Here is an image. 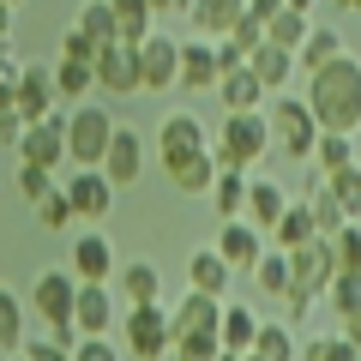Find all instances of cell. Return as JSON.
I'll return each instance as SVG.
<instances>
[{
    "label": "cell",
    "instance_id": "4fadbf2b",
    "mask_svg": "<svg viewBox=\"0 0 361 361\" xmlns=\"http://www.w3.org/2000/svg\"><path fill=\"white\" fill-rule=\"evenodd\" d=\"M289 265H295V289H313V295H325V289H331V277L343 265H337V247L325 241V235H313L307 247H295V253H289Z\"/></svg>",
    "mask_w": 361,
    "mask_h": 361
},
{
    "label": "cell",
    "instance_id": "ee69618b",
    "mask_svg": "<svg viewBox=\"0 0 361 361\" xmlns=\"http://www.w3.org/2000/svg\"><path fill=\"white\" fill-rule=\"evenodd\" d=\"M61 180H54V169H37V163H18V199L25 205H37V199H49Z\"/></svg>",
    "mask_w": 361,
    "mask_h": 361
},
{
    "label": "cell",
    "instance_id": "7c38bea8",
    "mask_svg": "<svg viewBox=\"0 0 361 361\" xmlns=\"http://www.w3.org/2000/svg\"><path fill=\"white\" fill-rule=\"evenodd\" d=\"M66 271H73L78 283H109V277H115V247H109V235L85 223V235H73V259H66Z\"/></svg>",
    "mask_w": 361,
    "mask_h": 361
},
{
    "label": "cell",
    "instance_id": "7bdbcfd3",
    "mask_svg": "<svg viewBox=\"0 0 361 361\" xmlns=\"http://www.w3.org/2000/svg\"><path fill=\"white\" fill-rule=\"evenodd\" d=\"M30 211H37V229H49V235H66V229L78 223V217H73V205H66V193H61V187H54L49 199H37Z\"/></svg>",
    "mask_w": 361,
    "mask_h": 361
},
{
    "label": "cell",
    "instance_id": "f6af8a7d",
    "mask_svg": "<svg viewBox=\"0 0 361 361\" xmlns=\"http://www.w3.org/2000/svg\"><path fill=\"white\" fill-rule=\"evenodd\" d=\"M223 343L217 331H193V337H175V361H217Z\"/></svg>",
    "mask_w": 361,
    "mask_h": 361
},
{
    "label": "cell",
    "instance_id": "b9f144b4",
    "mask_svg": "<svg viewBox=\"0 0 361 361\" xmlns=\"http://www.w3.org/2000/svg\"><path fill=\"white\" fill-rule=\"evenodd\" d=\"M325 180H331V193H337V205H343V217L361 223V163L337 169V175H325Z\"/></svg>",
    "mask_w": 361,
    "mask_h": 361
},
{
    "label": "cell",
    "instance_id": "816d5d0a",
    "mask_svg": "<svg viewBox=\"0 0 361 361\" xmlns=\"http://www.w3.org/2000/svg\"><path fill=\"white\" fill-rule=\"evenodd\" d=\"M18 133H25V115L13 103H0V145H18Z\"/></svg>",
    "mask_w": 361,
    "mask_h": 361
},
{
    "label": "cell",
    "instance_id": "5b68a950",
    "mask_svg": "<svg viewBox=\"0 0 361 361\" xmlns=\"http://www.w3.org/2000/svg\"><path fill=\"white\" fill-rule=\"evenodd\" d=\"M121 337H127L133 361H163L169 349H175V325H169V307H163V301L127 307V313H121Z\"/></svg>",
    "mask_w": 361,
    "mask_h": 361
},
{
    "label": "cell",
    "instance_id": "6125c7cd",
    "mask_svg": "<svg viewBox=\"0 0 361 361\" xmlns=\"http://www.w3.org/2000/svg\"><path fill=\"white\" fill-rule=\"evenodd\" d=\"M6 6H25V0H6Z\"/></svg>",
    "mask_w": 361,
    "mask_h": 361
},
{
    "label": "cell",
    "instance_id": "8fae6325",
    "mask_svg": "<svg viewBox=\"0 0 361 361\" xmlns=\"http://www.w3.org/2000/svg\"><path fill=\"white\" fill-rule=\"evenodd\" d=\"M18 163H37V169H61L73 163L66 157V115H49V121H30L25 133H18Z\"/></svg>",
    "mask_w": 361,
    "mask_h": 361
},
{
    "label": "cell",
    "instance_id": "9f6ffc18",
    "mask_svg": "<svg viewBox=\"0 0 361 361\" xmlns=\"http://www.w3.org/2000/svg\"><path fill=\"white\" fill-rule=\"evenodd\" d=\"M13 37V6H6V0H0V42Z\"/></svg>",
    "mask_w": 361,
    "mask_h": 361
},
{
    "label": "cell",
    "instance_id": "9a60e30c",
    "mask_svg": "<svg viewBox=\"0 0 361 361\" xmlns=\"http://www.w3.org/2000/svg\"><path fill=\"white\" fill-rule=\"evenodd\" d=\"M103 175L115 180V187H133V180L145 175V139H139V127H115V139H109V151H103Z\"/></svg>",
    "mask_w": 361,
    "mask_h": 361
},
{
    "label": "cell",
    "instance_id": "8992f818",
    "mask_svg": "<svg viewBox=\"0 0 361 361\" xmlns=\"http://www.w3.org/2000/svg\"><path fill=\"white\" fill-rule=\"evenodd\" d=\"M139 90H151V97L180 90V37L151 30V37L139 42Z\"/></svg>",
    "mask_w": 361,
    "mask_h": 361
},
{
    "label": "cell",
    "instance_id": "680465c9",
    "mask_svg": "<svg viewBox=\"0 0 361 361\" xmlns=\"http://www.w3.org/2000/svg\"><path fill=\"white\" fill-rule=\"evenodd\" d=\"M337 6H343V13H361V0H337Z\"/></svg>",
    "mask_w": 361,
    "mask_h": 361
},
{
    "label": "cell",
    "instance_id": "d6a6232c",
    "mask_svg": "<svg viewBox=\"0 0 361 361\" xmlns=\"http://www.w3.org/2000/svg\"><path fill=\"white\" fill-rule=\"evenodd\" d=\"M247 355H259V361H295V355H301V343H295V325H283V319H265Z\"/></svg>",
    "mask_w": 361,
    "mask_h": 361
},
{
    "label": "cell",
    "instance_id": "94428289",
    "mask_svg": "<svg viewBox=\"0 0 361 361\" xmlns=\"http://www.w3.org/2000/svg\"><path fill=\"white\" fill-rule=\"evenodd\" d=\"M6 361H25V349H18V355H6Z\"/></svg>",
    "mask_w": 361,
    "mask_h": 361
},
{
    "label": "cell",
    "instance_id": "83f0119b",
    "mask_svg": "<svg viewBox=\"0 0 361 361\" xmlns=\"http://www.w3.org/2000/svg\"><path fill=\"white\" fill-rule=\"evenodd\" d=\"M49 73H54V97H61V103H73V109H78V103H90V90H97V73H90V61H66V54H61Z\"/></svg>",
    "mask_w": 361,
    "mask_h": 361
},
{
    "label": "cell",
    "instance_id": "6da1fadb",
    "mask_svg": "<svg viewBox=\"0 0 361 361\" xmlns=\"http://www.w3.org/2000/svg\"><path fill=\"white\" fill-rule=\"evenodd\" d=\"M301 78H307L301 97H307L319 133H361V61L355 54H337L319 73H301Z\"/></svg>",
    "mask_w": 361,
    "mask_h": 361
},
{
    "label": "cell",
    "instance_id": "7a4b0ae2",
    "mask_svg": "<svg viewBox=\"0 0 361 361\" xmlns=\"http://www.w3.org/2000/svg\"><path fill=\"white\" fill-rule=\"evenodd\" d=\"M211 157H217L223 169H253L271 157V121L265 109H253V115H223L217 139H211Z\"/></svg>",
    "mask_w": 361,
    "mask_h": 361
},
{
    "label": "cell",
    "instance_id": "6f0895ef",
    "mask_svg": "<svg viewBox=\"0 0 361 361\" xmlns=\"http://www.w3.org/2000/svg\"><path fill=\"white\" fill-rule=\"evenodd\" d=\"M283 6H295V13H307V18H313V6H319V0H283Z\"/></svg>",
    "mask_w": 361,
    "mask_h": 361
},
{
    "label": "cell",
    "instance_id": "cb8c5ba5",
    "mask_svg": "<svg viewBox=\"0 0 361 361\" xmlns=\"http://www.w3.org/2000/svg\"><path fill=\"white\" fill-rule=\"evenodd\" d=\"M259 313L247 307V301H223V319H217V343L223 349H235V355H247L253 349V337H259Z\"/></svg>",
    "mask_w": 361,
    "mask_h": 361
},
{
    "label": "cell",
    "instance_id": "be15d7a7",
    "mask_svg": "<svg viewBox=\"0 0 361 361\" xmlns=\"http://www.w3.org/2000/svg\"><path fill=\"white\" fill-rule=\"evenodd\" d=\"M241 361H259V355H241Z\"/></svg>",
    "mask_w": 361,
    "mask_h": 361
},
{
    "label": "cell",
    "instance_id": "5bb4252c",
    "mask_svg": "<svg viewBox=\"0 0 361 361\" xmlns=\"http://www.w3.org/2000/svg\"><path fill=\"white\" fill-rule=\"evenodd\" d=\"M73 325L85 337H109L121 325V307L109 295V283H78V307H73Z\"/></svg>",
    "mask_w": 361,
    "mask_h": 361
},
{
    "label": "cell",
    "instance_id": "74e56055",
    "mask_svg": "<svg viewBox=\"0 0 361 361\" xmlns=\"http://www.w3.org/2000/svg\"><path fill=\"white\" fill-rule=\"evenodd\" d=\"M271 235H277V247H283V253H295V247H307L313 235H319V229H313V211H307V199H301V205L289 199V211L277 217V229H271Z\"/></svg>",
    "mask_w": 361,
    "mask_h": 361
},
{
    "label": "cell",
    "instance_id": "ac0fdd59",
    "mask_svg": "<svg viewBox=\"0 0 361 361\" xmlns=\"http://www.w3.org/2000/svg\"><path fill=\"white\" fill-rule=\"evenodd\" d=\"M223 319V301L205 295V289H180V301L169 307V325H175V337H193V331H217Z\"/></svg>",
    "mask_w": 361,
    "mask_h": 361
},
{
    "label": "cell",
    "instance_id": "11a10c76",
    "mask_svg": "<svg viewBox=\"0 0 361 361\" xmlns=\"http://www.w3.org/2000/svg\"><path fill=\"white\" fill-rule=\"evenodd\" d=\"M337 331H343V337H349V343H355V355H361V313H349V319H343V325H337Z\"/></svg>",
    "mask_w": 361,
    "mask_h": 361
},
{
    "label": "cell",
    "instance_id": "d6986e66",
    "mask_svg": "<svg viewBox=\"0 0 361 361\" xmlns=\"http://www.w3.org/2000/svg\"><path fill=\"white\" fill-rule=\"evenodd\" d=\"M217 253L229 259V271H253V265H259V253H265V235H259L247 217H223Z\"/></svg>",
    "mask_w": 361,
    "mask_h": 361
},
{
    "label": "cell",
    "instance_id": "d4e9b609",
    "mask_svg": "<svg viewBox=\"0 0 361 361\" xmlns=\"http://www.w3.org/2000/svg\"><path fill=\"white\" fill-rule=\"evenodd\" d=\"M283 211H289V193L277 187V180H253V187H247V211H241V217L253 223L259 235L277 229V217H283Z\"/></svg>",
    "mask_w": 361,
    "mask_h": 361
},
{
    "label": "cell",
    "instance_id": "7dc6e473",
    "mask_svg": "<svg viewBox=\"0 0 361 361\" xmlns=\"http://www.w3.org/2000/svg\"><path fill=\"white\" fill-rule=\"evenodd\" d=\"M331 247H337V265L343 271H361V223H343L331 235Z\"/></svg>",
    "mask_w": 361,
    "mask_h": 361
},
{
    "label": "cell",
    "instance_id": "52a82bcc",
    "mask_svg": "<svg viewBox=\"0 0 361 361\" xmlns=\"http://www.w3.org/2000/svg\"><path fill=\"white\" fill-rule=\"evenodd\" d=\"M30 307H37V325H73V307H78V277H73L66 265L37 271Z\"/></svg>",
    "mask_w": 361,
    "mask_h": 361
},
{
    "label": "cell",
    "instance_id": "7402d4cb",
    "mask_svg": "<svg viewBox=\"0 0 361 361\" xmlns=\"http://www.w3.org/2000/svg\"><path fill=\"white\" fill-rule=\"evenodd\" d=\"M229 259L217 253V247H199L193 259H187V289H205V295H217V301H229Z\"/></svg>",
    "mask_w": 361,
    "mask_h": 361
},
{
    "label": "cell",
    "instance_id": "9c48e42d",
    "mask_svg": "<svg viewBox=\"0 0 361 361\" xmlns=\"http://www.w3.org/2000/svg\"><path fill=\"white\" fill-rule=\"evenodd\" d=\"M90 73H97V90H109V97H133L139 90V42H103L97 49V61H90Z\"/></svg>",
    "mask_w": 361,
    "mask_h": 361
},
{
    "label": "cell",
    "instance_id": "44dd1931",
    "mask_svg": "<svg viewBox=\"0 0 361 361\" xmlns=\"http://www.w3.org/2000/svg\"><path fill=\"white\" fill-rule=\"evenodd\" d=\"M217 97H223V115H253V109H265L271 90L253 78V66H229L217 78Z\"/></svg>",
    "mask_w": 361,
    "mask_h": 361
},
{
    "label": "cell",
    "instance_id": "db71d44e",
    "mask_svg": "<svg viewBox=\"0 0 361 361\" xmlns=\"http://www.w3.org/2000/svg\"><path fill=\"white\" fill-rule=\"evenodd\" d=\"M151 13L157 18H187V13H193V0H151Z\"/></svg>",
    "mask_w": 361,
    "mask_h": 361
},
{
    "label": "cell",
    "instance_id": "603a6c76",
    "mask_svg": "<svg viewBox=\"0 0 361 361\" xmlns=\"http://www.w3.org/2000/svg\"><path fill=\"white\" fill-rule=\"evenodd\" d=\"M115 283H121V295H127V307L163 301V271H157L151 259H127V265H115Z\"/></svg>",
    "mask_w": 361,
    "mask_h": 361
},
{
    "label": "cell",
    "instance_id": "60d3db41",
    "mask_svg": "<svg viewBox=\"0 0 361 361\" xmlns=\"http://www.w3.org/2000/svg\"><path fill=\"white\" fill-rule=\"evenodd\" d=\"M307 30H313V18L295 13V6H283V13L265 25V37H271V42H283V49H301V42H307Z\"/></svg>",
    "mask_w": 361,
    "mask_h": 361
},
{
    "label": "cell",
    "instance_id": "f546056e",
    "mask_svg": "<svg viewBox=\"0 0 361 361\" xmlns=\"http://www.w3.org/2000/svg\"><path fill=\"white\" fill-rule=\"evenodd\" d=\"M187 18H193L205 37H229V30L247 18V0H193V13H187Z\"/></svg>",
    "mask_w": 361,
    "mask_h": 361
},
{
    "label": "cell",
    "instance_id": "c3c4849f",
    "mask_svg": "<svg viewBox=\"0 0 361 361\" xmlns=\"http://www.w3.org/2000/svg\"><path fill=\"white\" fill-rule=\"evenodd\" d=\"M223 42H229V49H235V54L247 61V54H253L259 42H265V25H259V18H241V25H235V30H229Z\"/></svg>",
    "mask_w": 361,
    "mask_h": 361
},
{
    "label": "cell",
    "instance_id": "4dcf8cb0",
    "mask_svg": "<svg viewBox=\"0 0 361 361\" xmlns=\"http://www.w3.org/2000/svg\"><path fill=\"white\" fill-rule=\"evenodd\" d=\"M247 187H253V175L247 169H217V180H211V205H217V217H241L247 211Z\"/></svg>",
    "mask_w": 361,
    "mask_h": 361
},
{
    "label": "cell",
    "instance_id": "8d00e7d4",
    "mask_svg": "<svg viewBox=\"0 0 361 361\" xmlns=\"http://www.w3.org/2000/svg\"><path fill=\"white\" fill-rule=\"evenodd\" d=\"M73 30L90 42V49H103V42H115V13H109V0H85L73 13Z\"/></svg>",
    "mask_w": 361,
    "mask_h": 361
},
{
    "label": "cell",
    "instance_id": "ab89813d",
    "mask_svg": "<svg viewBox=\"0 0 361 361\" xmlns=\"http://www.w3.org/2000/svg\"><path fill=\"white\" fill-rule=\"evenodd\" d=\"M295 361H361V355H355V343H349L343 331H331V337L319 331V337H307V343H301Z\"/></svg>",
    "mask_w": 361,
    "mask_h": 361
},
{
    "label": "cell",
    "instance_id": "277c9868",
    "mask_svg": "<svg viewBox=\"0 0 361 361\" xmlns=\"http://www.w3.org/2000/svg\"><path fill=\"white\" fill-rule=\"evenodd\" d=\"M121 121L109 115L103 103H78L73 115H66V157H73L78 169H103V151L109 139H115Z\"/></svg>",
    "mask_w": 361,
    "mask_h": 361
},
{
    "label": "cell",
    "instance_id": "681fc988",
    "mask_svg": "<svg viewBox=\"0 0 361 361\" xmlns=\"http://www.w3.org/2000/svg\"><path fill=\"white\" fill-rule=\"evenodd\" d=\"M25 361H73V349H61L49 331H42V337H25Z\"/></svg>",
    "mask_w": 361,
    "mask_h": 361
},
{
    "label": "cell",
    "instance_id": "91938a15",
    "mask_svg": "<svg viewBox=\"0 0 361 361\" xmlns=\"http://www.w3.org/2000/svg\"><path fill=\"white\" fill-rule=\"evenodd\" d=\"M217 361H241V355H235V349H223V355H217Z\"/></svg>",
    "mask_w": 361,
    "mask_h": 361
},
{
    "label": "cell",
    "instance_id": "836d02e7",
    "mask_svg": "<svg viewBox=\"0 0 361 361\" xmlns=\"http://www.w3.org/2000/svg\"><path fill=\"white\" fill-rule=\"evenodd\" d=\"M109 13H115V37L121 42H145V37H151V25H157L151 0H109Z\"/></svg>",
    "mask_w": 361,
    "mask_h": 361
},
{
    "label": "cell",
    "instance_id": "2e32d148",
    "mask_svg": "<svg viewBox=\"0 0 361 361\" xmlns=\"http://www.w3.org/2000/svg\"><path fill=\"white\" fill-rule=\"evenodd\" d=\"M54 103H61V97H54V73L49 66H25V73H18V90H13V109L25 115V127L30 121H49Z\"/></svg>",
    "mask_w": 361,
    "mask_h": 361
},
{
    "label": "cell",
    "instance_id": "4316f807",
    "mask_svg": "<svg viewBox=\"0 0 361 361\" xmlns=\"http://www.w3.org/2000/svg\"><path fill=\"white\" fill-rule=\"evenodd\" d=\"M30 337V301L13 295V289H0V355H18Z\"/></svg>",
    "mask_w": 361,
    "mask_h": 361
},
{
    "label": "cell",
    "instance_id": "d590c367",
    "mask_svg": "<svg viewBox=\"0 0 361 361\" xmlns=\"http://www.w3.org/2000/svg\"><path fill=\"white\" fill-rule=\"evenodd\" d=\"M307 211H313V229H319L325 241H331V235H337V229L349 223V217H343V205H337V193H331V180H325V175H319V180L307 187Z\"/></svg>",
    "mask_w": 361,
    "mask_h": 361
},
{
    "label": "cell",
    "instance_id": "f35d334b",
    "mask_svg": "<svg viewBox=\"0 0 361 361\" xmlns=\"http://www.w3.org/2000/svg\"><path fill=\"white\" fill-rule=\"evenodd\" d=\"M325 307H331L337 319L361 313V271H337V277H331V289H325Z\"/></svg>",
    "mask_w": 361,
    "mask_h": 361
},
{
    "label": "cell",
    "instance_id": "f1b7e54d",
    "mask_svg": "<svg viewBox=\"0 0 361 361\" xmlns=\"http://www.w3.org/2000/svg\"><path fill=\"white\" fill-rule=\"evenodd\" d=\"M217 169H223L217 157H211V151H199V157H180V163H169L163 175L175 180L180 193H199V199H205V193H211V180H217Z\"/></svg>",
    "mask_w": 361,
    "mask_h": 361
},
{
    "label": "cell",
    "instance_id": "ba28073f",
    "mask_svg": "<svg viewBox=\"0 0 361 361\" xmlns=\"http://www.w3.org/2000/svg\"><path fill=\"white\" fill-rule=\"evenodd\" d=\"M199 151H211V127L193 109H169L163 127H157V157H163V169L180 163V157H199Z\"/></svg>",
    "mask_w": 361,
    "mask_h": 361
},
{
    "label": "cell",
    "instance_id": "bcb514c9",
    "mask_svg": "<svg viewBox=\"0 0 361 361\" xmlns=\"http://www.w3.org/2000/svg\"><path fill=\"white\" fill-rule=\"evenodd\" d=\"M319 307H325V295H313V289H289V295H283V325H307Z\"/></svg>",
    "mask_w": 361,
    "mask_h": 361
},
{
    "label": "cell",
    "instance_id": "e0dca14e",
    "mask_svg": "<svg viewBox=\"0 0 361 361\" xmlns=\"http://www.w3.org/2000/svg\"><path fill=\"white\" fill-rule=\"evenodd\" d=\"M223 66H217V42L193 37V42H180V90L187 97H199V90H217Z\"/></svg>",
    "mask_w": 361,
    "mask_h": 361
},
{
    "label": "cell",
    "instance_id": "3957f363",
    "mask_svg": "<svg viewBox=\"0 0 361 361\" xmlns=\"http://www.w3.org/2000/svg\"><path fill=\"white\" fill-rule=\"evenodd\" d=\"M271 151L295 157V163H313V145H319V121H313L307 97H289V90H277V103H271Z\"/></svg>",
    "mask_w": 361,
    "mask_h": 361
},
{
    "label": "cell",
    "instance_id": "f5cc1de1",
    "mask_svg": "<svg viewBox=\"0 0 361 361\" xmlns=\"http://www.w3.org/2000/svg\"><path fill=\"white\" fill-rule=\"evenodd\" d=\"M277 13H283V0H247V18H259V25H271Z\"/></svg>",
    "mask_w": 361,
    "mask_h": 361
},
{
    "label": "cell",
    "instance_id": "ffe728a7",
    "mask_svg": "<svg viewBox=\"0 0 361 361\" xmlns=\"http://www.w3.org/2000/svg\"><path fill=\"white\" fill-rule=\"evenodd\" d=\"M247 66H253V78L271 90V97H277L283 85H295V73H301V66H295V49H283V42H271V37L247 54Z\"/></svg>",
    "mask_w": 361,
    "mask_h": 361
},
{
    "label": "cell",
    "instance_id": "484cf974",
    "mask_svg": "<svg viewBox=\"0 0 361 361\" xmlns=\"http://www.w3.org/2000/svg\"><path fill=\"white\" fill-rule=\"evenodd\" d=\"M247 277H253V283H259V295H271V301H283L289 289H295V265H289V253H283V247H277V253L265 247V253H259V265L247 271Z\"/></svg>",
    "mask_w": 361,
    "mask_h": 361
},
{
    "label": "cell",
    "instance_id": "30bf717a",
    "mask_svg": "<svg viewBox=\"0 0 361 361\" xmlns=\"http://www.w3.org/2000/svg\"><path fill=\"white\" fill-rule=\"evenodd\" d=\"M61 193H66V205H73L78 223H103L115 211V180L103 169H78L73 180H61Z\"/></svg>",
    "mask_w": 361,
    "mask_h": 361
},
{
    "label": "cell",
    "instance_id": "1f68e13d",
    "mask_svg": "<svg viewBox=\"0 0 361 361\" xmlns=\"http://www.w3.org/2000/svg\"><path fill=\"white\" fill-rule=\"evenodd\" d=\"M337 54H349V49H343V30L313 25V30H307V42L295 49V66H301V73H319V66H325V61H337Z\"/></svg>",
    "mask_w": 361,
    "mask_h": 361
},
{
    "label": "cell",
    "instance_id": "e575fe53",
    "mask_svg": "<svg viewBox=\"0 0 361 361\" xmlns=\"http://www.w3.org/2000/svg\"><path fill=\"white\" fill-rule=\"evenodd\" d=\"M349 163H361L355 133H319V145H313V169H319V175H337V169H349Z\"/></svg>",
    "mask_w": 361,
    "mask_h": 361
},
{
    "label": "cell",
    "instance_id": "f907efd6",
    "mask_svg": "<svg viewBox=\"0 0 361 361\" xmlns=\"http://www.w3.org/2000/svg\"><path fill=\"white\" fill-rule=\"evenodd\" d=\"M73 361H121V349L109 343V337H85V343L73 349Z\"/></svg>",
    "mask_w": 361,
    "mask_h": 361
}]
</instances>
